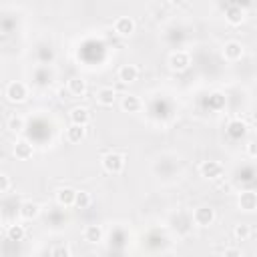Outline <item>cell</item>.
Here are the masks:
<instances>
[{"label":"cell","mask_w":257,"mask_h":257,"mask_svg":"<svg viewBox=\"0 0 257 257\" xmlns=\"http://www.w3.org/2000/svg\"><path fill=\"white\" fill-rule=\"evenodd\" d=\"M28 94H30L28 84L22 82V80H12V82H8L6 88H4V96H6V100H8V102H14V104L24 102V100L28 98Z\"/></svg>","instance_id":"6da1fadb"},{"label":"cell","mask_w":257,"mask_h":257,"mask_svg":"<svg viewBox=\"0 0 257 257\" xmlns=\"http://www.w3.org/2000/svg\"><path fill=\"white\" fill-rule=\"evenodd\" d=\"M100 165H102V169H104L106 173H110V175H120V173L124 171V167H126V157L120 155V153H106V155H102Z\"/></svg>","instance_id":"7a4b0ae2"},{"label":"cell","mask_w":257,"mask_h":257,"mask_svg":"<svg viewBox=\"0 0 257 257\" xmlns=\"http://www.w3.org/2000/svg\"><path fill=\"white\" fill-rule=\"evenodd\" d=\"M215 219H217V213L209 205H201V207H197L193 211V223L197 227H209V225L215 223Z\"/></svg>","instance_id":"3957f363"},{"label":"cell","mask_w":257,"mask_h":257,"mask_svg":"<svg viewBox=\"0 0 257 257\" xmlns=\"http://www.w3.org/2000/svg\"><path fill=\"white\" fill-rule=\"evenodd\" d=\"M169 66L175 72H183L191 66V54L187 50H173L169 54Z\"/></svg>","instance_id":"277c9868"},{"label":"cell","mask_w":257,"mask_h":257,"mask_svg":"<svg viewBox=\"0 0 257 257\" xmlns=\"http://www.w3.org/2000/svg\"><path fill=\"white\" fill-rule=\"evenodd\" d=\"M199 173H201V177H205V179H221L223 173H225V167H223L219 161L207 159V161H201Z\"/></svg>","instance_id":"5b68a950"},{"label":"cell","mask_w":257,"mask_h":257,"mask_svg":"<svg viewBox=\"0 0 257 257\" xmlns=\"http://www.w3.org/2000/svg\"><path fill=\"white\" fill-rule=\"evenodd\" d=\"M243 52H245V48H243V44H241L239 40H229V42H225V46H223V58L229 60V62L241 60Z\"/></svg>","instance_id":"8992f818"},{"label":"cell","mask_w":257,"mask_h":257,"mask_svg":"<svg viewBox=\"0 0 257 257\" xmlns=\"http://www.w3.org/2000/svg\"><path fill=\"white\" fill-rule=\"evenodd\" d=\"M225 20L231 24V26H237L245 20V8L239 6V4H227L225 6Z\"/></svg>","instance_id":"52a82bcc"},{"label":"cell","mask_w":257,"mask_h":257,"mask_svg":"<svg viewBox=\"0 0 257 257\" xmlns=\"http://www.w3.org/2000/svg\"><path fill=\"white\" fill-rule=\"evenodd\" d=\"M68 118H70V124L86 126L90 122V110L86 106H72L68 112Z\"/></svg>","instance_id":"ba28073f"},{"label":"cell","mask_w":257,"mask_h":257,"mask_svg":"<svg viewBox=\"0 0 257 257\" xmlns=\"http://www.w3.org/2000/svg\"><path fill=\"white\" fill-rule=\"evenodd\" d=\"M237 205H239L241 211L253 213V211L257 209V193H253V191H243V193H239Z\"/></svg>","instance_id":"9c48e42d"},{"label":"cell","mask_w":257,"mask_h":257,"mask_svg":"<svg viewBox=\"0 0 257 257\" xmlns=\"http://www.w3.org/2000/svg\"><path fill=\"white\" fill-rule=\"evenodd\" d=\"M135 28H137V24H135V20L131 16H118L114 20V32L118 36H131L135 32Z\"/></svg>","instance_id":"30bf717a"},{"label":"cell","mask_w":257,"mask_h":257,"mask_svg":"<svg viewBox=\"0 0 257 257\" xmlns=\"http://www.w3.org/2000/svg\"><path fill=\"white\" fill-rule=\"evenodd\" d=\"M74 201H76V191L72 187H60L56 191V203L60 207H74Z\"/></svg>","instance_id":"8fae6325"},{"label":"cell","mask_w":257,"mask_h":257,"mask_svg":"<svg viewBox=\"0 0 257 257\" xmlns=\"http://www.w3.org/2000/svg\"><path fill=\"white\" fill-rule=\"evenodd\" d=\"M18 215H20L24 221H32V219H36V217L40 215V205L34 203V201H24V203H20V207H18Z\"/></svg>","instance_id":"7c38bea8"},{"label":"cell","mask_w":257,"mask_h":257,"mask_svg":"<svg viewBox=\"0 0 257 257\" xmlns=\"http://www.w3.org/2000/svg\"><path fill=\"white\" fill-rule=\"evenodd\" d=\"M139 78V66L137 64H122L118 68V80L124 84H133Z\"/></svg>","instance_id":"4fadbf2b"},{"label":"cell","mask_w":257,"mask_h":257,"mask_svg":"<svg viewBox=\"0 0 257 257\" xmlns=\"http://www.w3.org/2000/svg\"><path fill=\"white\" fill-rule=\"evenodd\" d=\"M14 157L18 159V161H28L30 157H32V153H34V149H32V145L28 143V141H24V139H18L16 143H14Z\"/></svg>","instance_id":"5bb4252c"},{"label":"cell","mask_w":257,"mask_h":257,"mask_svg":"<svg viewBox=\"0 0 257 257\" xmlns=\"http://www.w3.org/2000/svg\"><path fill=\"white\" fill-rule=\"evenodd\" d=\"M102 237H104V231H102V227L100 225H86L84 229H82V239L86 241V243H100L102 241Z\"/></svg>","instance_id":"9a60e30c"},{"label":"cell","mask_w":257,"mask_h":257,"mask_svg":"<svg viewBox=\"0 0 257 257\" xmlns=\"http://www.w3.org/2000/svg\"><path fill=\"white\" fill-rule=\"evenodd\" d=\"M94 96H96V102H98L100 106H112L114 100H116V92H114V88H110V86L98 88Z\"/></svg>","instance_id":"2e32d148"},{"label":"cell","mask_w":257,"mask_h":257,"mask_svg":"<svg viewBox=\"0 0 257 257\" xmlns=\"http://www.w3.org/2000/svg\"><path fill=\"white\" fill-rule=\"evenodd\" d=\"M66 88H68V92H70L72 96H84V94H86V90H88L86 80H84V78H80V76H72V78H68Z\"/></svg>","instance_id":"e0dca14e"},{"label":"cell","mask_w":257,"mask_h":257,"mask_svg":"<svg viewBox=\"0 0 257 257\" xmlns=\"http://www.w3.org/2000/svg\"><path fill=\"white\" fill-rule=\"evenodd\" d=\"M120 108L124 112H139L143 108V100L137 94H124L120 98Z\"/></svg>","instance_id":"ac0fdd59"},{"label":"cell","mask_w":257,"mask_h":257,"mask_svg":"<svg viewBox=\"0 0 257 257\" xmlns=\"http://www.w3.org/2000/svg\"><path fill=\"white\" fill-rule=\"evenodd\" d=\"M66 141L70 143V145H76V143H80V141H84V137H86V126H80V124H70L68 128H66Z\"/></svg>","instance_id":"d6986e66"},{"label":"cell","mask_w":257,"mask_h":257,"mask_svg":"<svg viewBox=\"0 0 257 257\" xmlns=\"http://www.w3.org/2000/svg\"><path fill=\"white\" fill-rule=\"evenodd\" d=\"M245 131H247V124H245L241 118H233V120L227 124V135H229L231 139H241V137L245 135Z\"/></svg>","instance_id":"ffe728a7"},{"label":"cell","mask_w":257,"mask_h":257,"mask_svg":"<svg viewBox=\"0 0 257 257\" xmlns=\"http://www.w3.org/2000/svg\"><path fill=\"white\" fill-rule=\"evenodd\" d=\"M6 237H8L10 241H22V239L26 237V229H24V225H20V223H12V225H8V227H6Z\"/></svg>","instance_id":"44dd1931"},{"label":"cell","mask_w":257,"mask_h":257,"mask_svg":"<svg viewBox=\"0 0 257 257\" xmlns=\"http://www.w3.org/2000/svg\"><path fill=\"white\" fill-rule=\"evenodd\" d=\"M6 128H8L10 133H20V131L24 128V118H22L20 114H10V116L6 118Z\"/></svg>","instance_id":"7402d4cb"},{"label":"cell","mask_w":257,"mask_h":257,"mask_svg":"<svg viewBox=\"0 0 257 257\" xmlns=\"http://www.w3.org/2000/svg\"><path fill=\"white\" fill-rule=\"evenodd\" d=\"M90 203H92V197L88 191H76V201H74L76 209H88Z\"/></svg>","instance_id":"603a6c76"},{"label":"cell","mask_w":257,"mask_h":257,"mask_svg":"<svg viewBox=\"0 0 257 257\" xmlns=\"http://www.w3.org/2000/svg\"><path fill=\"white\" fill-rule=\"evenodd\" d=\"M233 235H235V239H237V241H247V239L251 237V227H249V225H245V223H239V225H235Z\"/></svg>","instance_id":"cb8c5ba5"},{"label":"cell","mask_w":257,"mask_h":257,"mask_svg":"<svg viewBox=\"0 0 257 257\" xmlns=\"http://www.w3.org/2000/svg\"><path fill=\"white\" fill-rule=\"evenodd\" d=\"M50 257H72V253H70V247L66 243H56L50 249Z\"/></svg>","instance_id":"d4e9b609"},{"label":"cell","mask_w":257,"mask_h":257,"mask_svg":"<svg viewBox=\"0 0 257 257\" xmlns=\"http://www.w3.org/2000/svg\"><path fill=\"white\" fill-rule=\"evenodd\" d=\"M209 104H211L213 108H217V110H219V108L225 104V96H223L221 92H213V94L209 96Z\"/></svg>","instance_id":"484cf974"},{"label":"cell","mask_w":257,"mask_h":257,"mask_svg":"<svg viewBox=\"0 0 257 257\" xmlns=\"http://www.w3.org/2000/svg\"><path fill=\"white\" fill-rule=\"evenodd\" d=\"M12 187V181H10V175L8 173H0V193L6 195Z\"/></svg>","instance_id":"4316f807"},{"label":"cell","mask_w":257,"mask_h":257,"mask_svg":"<svg viewBox=\"0 0 257 257\" xmlns=\"http://www.w3.org/2000/svg\"><path fill=\"white\" fill-rule=\"evenodd\" d=\"M223 257H243V253H241V249H237V247H227V249L223 251Z\"/></svg>","instance_id":"83f0119b"},{"label":"cell","mask_w":257,"mask_h":257,"mask_svg":"<svg viewBox=\"0 0 257 257\" xmlns=\"http://www.w3.org/2000/svg\"><path fill=\"white\" fill-rule=\"evenodd\" d=\"M245 151H247V155H249V157H253V159H255V157H257V141H249V143H247V147H245Z\"/></svg>","instance_id":"f1b7e54d"}]
</instances>
